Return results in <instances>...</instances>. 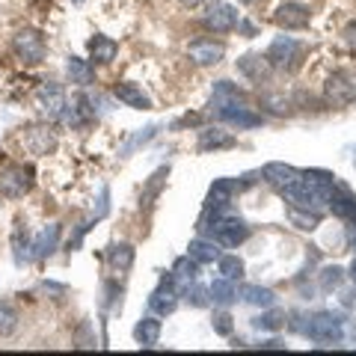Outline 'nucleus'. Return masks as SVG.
<instances>
[{"label":"nucleus","mask_w":356,"mask_h":356,"mask_svg":"<svg viewBox=\"0 0 356 356\" xmlns=\"http://www.w3.org/2000/svg\"><path fill=\"white\" fill-rule=\"evenodd\" d=\"M294 330L300 336L318 344H339L344 336V318L332 315V312H315V315H294Z\"/></svg>","instance_id":"f257e3e1"},{"label":"nucleus","mask_w":356,"mask_h":356,"mask_svg":"<svg viewBox=\"0 0 356 356\" xmlns=\"http://www.w3.org/2000/svg\"><path fill=\"white\" fill-rule=\"evenodd\" d=\"M33 181H36V172H33L30 163H9L3 172H0V199H21L33 191Z\"/></svg>","instance_id":"f03ea898"},{"label":"nucleus","mask_w":356,"mask_h":356,"mask_svg":"<svg viewBox=\"0 0 356 356\" xmlns=\"http://www.w3.org/2000/svg\"><path fill=\"white\" fill-rule=\"evenodd\" d=\"M211 113H214L220 122H229L235 128H259L261 125V113H255L252 107H247L243 98H235V102H211Z\"/></svg>","instance_id":"7ed1b4c3"},{"label":"nucleus","mask_w":356,"mask_h":356,"mask_svg":"<svg viewBox=\"0 0 356 356\" xmlns=\"http://www.w3.org/2000/svg\"><path fill=\"white\" fill-rule=\"evenodd\" d=\"M303 44H300L294 36H276L270 42V48H267L264 57L270 60L273 69H282V72H294L300 69V63H303Z\"/></svg>","instance_id":"20e7f679"},{"label":"nucleus","mask_w":356,"mask_h":356,"mask_svg":"<svg viewBox=\"0 0 356 356\" xmlns=\"http://www.w3.org/2000/svg\"><path fill=\"white\" fill-rule=\"evenodd\" d=\"M13 51L21 63L27 65H36L44 60V54H48V44H44V36L42 30L36 27H21L15 36H13Z\"/></svg>","instance_id":"39448f33"},{"label":"nucleus","mask_w":356,"mask_h":356,"mask_svg":"<svg viewBox=\"0 0 356 356\" xmlns=\"http://www.w3.org/2000/svg\"><path fill=\"white\" fill-rule=\"evenodd\" d=\"M324 95L332 107H344V104L356 102V72H350V69L332 72L324 83Z\"/></svg>","instance_id":"423d86ee"},{"label":"nucleus","mask_w":356,"mask_h":356,"mask_svg":"<svg viewBox=\"0 0 356 356\" xmlns=\"http://www.w3.org/2000/svg\"><path fill=\"white\" fill-rule=\"evenodd\" d=\"M282 193V199L288 202V208H300V211H315V214H321V208L327 205V199L321 196L315 187H309L303 178L300 181H294V184H288L285 191H280Z\"/></svg>","instance_id":"0eeeda50"},{"label":"nucleus","mask_w":356,"mask_h":356,"mask_svg":"<svg viewBox=\"0 0 356 356\" xmlns=\"http://www.w3.org/2000/svg\"><path fill=\"white\" fill-rule=\"evenodd\" d=\"M178 297H181V291H178V285H175V280H172V273H166L163 280H161V285L152 291V297H149V309L154 312V315H172L175 312V306H178Z\"/></svg>","instance_id":"6e6552de"},{"label":"nucleus","mask_w":356,"mask_h":356,"mask_svg":"<svg viewBox=\"0 0 356 356\" xmlns=\"http://www.w3.org/2000/svg\"><path fill=\"white\" fill-rule=\"evenodd\" d=\"M205 27L208 30H214V33H229V30H235L238 27V9L235 6H229V3H222V0H214V3H208L205 9Z\"/></svg>","instance_id":"1a4fd4ad"},{"label":"nucleus","mask_w":356,"mask_h":356,"mask_svg":"<svg viewBox=\"0 0 356 356\" xmlns=\"http://www.w3.org/2000/svg\"><path fill=\"white\" fill-rule=\"evenodd\" d=\"M247 181H238V178H217L214 184H211V191L205 196V208H214V211H229L232 199L241 193V187Z\"/></svg>","instance_id":"9d476101"},{"label":"nucleus","mask_w":356,"mask_h":356,"mask_svg":"<svg viewBox=\"0 0 356 356\" xmlns=\"http://www.w3.org/2000/svg\"><path fill=\"white\" fill-rule=\"evenodd\" d=\"M21 146H24L30 154L42 158V154H51L57 149V137H54V131L48 125H30L24 134H21Z\"/></svg>","instance_id":"9b49d317"},{"label":"nucleus","mask_w":356,"mask_h":356,"mask_svg":"<svg viewBox=\"0 0 356 356\" xmlns=\"http://www.w3.org/2000/svg\"><path fill=\"white\" fill-rule=\"evenodd\" d=\"M276 27L282 30H306L309 27V6L297 3V0H285V3L273 13Z\"/></svg>","instance_id":"f8f14e48"},{"label":"nucleus","mask_w":356,"mask_h":356,"mask_svg":"<svg viewBox=\"0 0 356 356\" xmlns=\"http://www.w3.org/2000/svg\"><path fill=\"white\" fill-rule=\"evenodd\" d=\"M36 102H39L42 113L48 116V119H60L65 104H69V102H65V92H63L60 83H42L39 92H36Z\"/></svg>","instance_id":"ddd939ff"},{"label":"nucleus","mask_w":356,"mask_h":356,"mask_svg":"<svg viewBox=\"0 0 356 356\" xmlns=\"http://www.w3.org/2000/svg\"><path fill=\"white\" fill-rule=\"evenodd\" d=\"M187 57H191L196 65H217L222 57H226V48L214 39H196L187 44Z\"/></svg>","instance_id":"4468645a"},{"label":"nucleus","mask_w":356,"mask_h":356,"mask_svg":"<svg viewBox=\"0 0 356 356\" xmlns=\"http://www.w3.org/2000/svg\"><path fill=\"white\" fill-rule=\"evenodd\" d=\"M60 222H51V226H44L36 238H33L30 243V259L33 261H44L48 255H54V250H57V243H60Z\"/></svg>","instance_id":"2eb2a0df"},{"label":"nucleus","mask_w":356,"mask_h":356,"mask_svg":"<svg viewBox=\"0 0 356 356\" xmlns=\"http://www.w3.org/2000/svg\"><path fill=\"white\" fill-rule=\"evenodd\" d=\"M261 178L270 187H276V191H285L288 184H294L303 178V172L294 170V166H288V163H280V161H273V163H264V170H261Z\"/></svg>","instance_id":"dca6fc26"},{"label":"nucleus","mask_w":356,"mask_h":356,"mask_svg":"<svg viewBox=\"0 0 356 356\" xmlns=\"http://www.w3.org/2000/svg\"><path fill=\"white\" fill-rule=\"evenodd\" d=\"M270 69L273 65H270V60H267L264 54H243V57L238 60V72L252 83L267 81V77H270Z\"/></svg>","instance_id":"f3484780"},{"label":"nucleus","mask_w":356,"mask_h":356,"mask_svg":"<svg viewBox=\"0 0 356 356\" xmlns=\"http://www.w3.org/2000/svg\"><path fill=\"white\" fill-rule=\"evenodd\" d=\"M235 137H232L229 131H222V128H202L199 131V143H196V149L199 152H220V149H235Z\"/></svg>","instance_id":"a211bd4d"},{"label":"nucleus","mask_w":356,"mask_h":356,"mask_svg":"<svg viewBox=\"0 0 356 356\" xmlns=\"http://www.w3.org/2000/svg\"><path fill=\"white\" fill-rule=\"evenodd\" d=\"M113 95L119 98L125 107H134V110H152V98L143 92V86H137V83H116L113 86Z\"/></svg>","instance_id":"6ab92c4d"},{"label":"nucleus","mask_w":356,"mask_h":356,"mask_svg":"<svg viewBox=\"0 0 356 356\" xmlns=\"http://www.w3.org/2000/svg\"><path fill=\"white\" fill-rule=\"evenodd\" d=\"M163 332V324L158 321V315H146L137 321V327H134V339H137L140 348H154Z\"/></svg>","instance_id":"aec40b11"},{"label":"nucleus","mask_w":356,"mask_h":356,"mask_svg":"<svg viewBox=\"0 0 356 356\" xmlns=\"http://www.w3.org/2000/svg\"><path fill=\"white\" fill-rule=\"evenodd\" d=\"M89 57H92L95 63H113L116 60V54H119V42L116 39H110V36H104V33H95L92 39H89Z\"/></svg>","instance_id":"412c9836"},{"label":"nucleus","mask_w":356,"mask_h":356,"mask_svg":"<svg viewBox=\"0 0 356 356\" xmlns=\"http://www.w3.org/2000/svg\"><path fill=\"white\" fill-rule=\"evenodd\" d=\"M327 205L332 208V214L339 220H353V214H356V196L348 191V187H336V191L330 193Z\"/></svg>","instance_id":"4be33fe9"},{"label":"nucleus","mask_w":356,"mask_h":356,"mask_svg":"<svg viewBox=\"0 0 356 356\" xmlns=\"http://www.w3.org/2000/svg\"><path fill=\"white\" fill-rule=\"evenodd\" d=\"M65 74H69V81L74 83V86H89L95 81V69H92V63L89 60H83V57H72L65 60Z\"/></svg>","instance_id":"5701e85b"},{"label":"nucleus","mask_w":356,"mask_h":356,"mask_svg":"<svg viewBox=\"0 0 356 356\" xmlns=\"http://www.w3.org/2000/svg\"><path fill=\"white\" fill-rule=\"evenodd\" d=\"M238 297L247 306H255V309H267V306L276 303V294L270 291V288H264V285H241Z\"/></svg>","instance_id":"b1692460"},{"label":"nucleus","mask_w":356,"mask_h":356,"mask_svg":"<svg viewBox=\"0 0 356 356\" xmlns=\"http://www.w3.org/2000/svg\"><path fill=\"white\" fill-rule=\"evenodd\" d=\"M172 280L178 285V291H184L187 285H193L199 280V261H193L191 255H181V259L172 264Z\"/></svg>","instance_id":"393cba45"},{"label":"nucleus","mask_w":356,"mask_h":356,"mask_svg":"<svg viewBox=\"0 0 356 356\" xmlns=\"http://www.w3.org/2000/svg\"><path fill=\"white\" fill-rule=\"evenodd\" d=\"M134 247L131 243H113V247L107 250V264H110V270L113 273H128L131 270V264H134Z\"/></svg>","instance_id":"a878e982"},{"label":"nucleus","mask_w":356,"mask_h":356,"mask_svg":"<svg viewBox=\"0 0 356 356\" xmlns=\"http://www.w3.org/2000/svg\"><path fill=\"white\" fill-rule=\"evenodd\" d=\"M187 255L199 264H214L220 259V243L208 241V238H196V241H191V247H187Z\"/></svg>","instance_id":"bb28decb"},{"label":"nucleus","mask_w":356,"mask_h":356,"mask_svg":"<svg viewBox=\"0 0 356 356\" xmlns=\"http://www.w3.org/2000/svg\"><path fill=\"white\" fill-rule=\"evenodd\" d=\"M208 294H211V303H217V306H229V303H235V300H238V288H235V282H232V280H226V276H220V280L211 282Z\"/></svg>","instance_id":"cd10ccee"},{"label":"nucleus","mask_w":356,"mask_h":356,"mask_svg":"<svg viewBox=\"0 0 356 356\" xmlns=\"http://www.w3.org/2000/svg\"><path fill=\"white\" fill-rule=\"evenodd\" d=\"M303 181L309 187H315V191L324 196V199H330V193L336 191V175L327 172V170H306L303 172Z\"/></svg>","instance_id":"c85d7f7f"},{"label":"nucleus","mask_w":356,"mask_h":356,"mask_svg":"<svg viewBox=\"0 0 356 356\" xmlns=\"http://www.w3.org/2000/svg\"><path fill=\"white\" fill-rule=\"evenodd\" d=\"M282 327H285V312L273 309V306H267V312L252 318V330H259V332H276Z\"/></svg>","instance_id":"c756f323"},{"label":"nucleus","mask_w":356,"mask_h":356,"mask_svg":"<svg viewBox=\"0 0 356 356\" xmlns=\"http://www.w3.org/2000/svg\"><path fill=\"white\" fill-rule=\"evenodd\" d=\"M166 175H170V166H161V170H154L152 178H149V184L143 187V205H152L154 199H158L161 193V187L166 184Z\"/></svg>","instance_id":"7c9ffc66"},{"label":"nucleus","mask_w":356,"mask_h":356,"mask_svg":"<svg viewBox=\"0 0 356 356\" xmlns=\"http://www.w3.org/2000/svg\"><path fill=\"white\" fill-rule=\"evenodd\" d=\"M30 243H33V241L27 238V229L18 222L15 232H13V255H15V264H18V267L30 259Z\"/></svg>","instance_id":"2f4dec72"},{"label":"nucleus","mask_w":356,"mask_h":356,"mask_svg":"<svg viewBox=\"0 0 356 356\" xmlns=\"http://www.w3.org/2000/svg\"><path fill=\"white\" fill-rule=\"evenodd\" d=\"M217 267H220V276H226V280H232V282L243 276V261L238 259V255H220Z\"/></svg>","instance_id":"473e14b6"},{"label":"nucleus","mask_w":356,"mask_h":356,"mask_svg":"<svg viewBox=\"0 0 356 356\" xmlns=\"http://www.w3.org/2000/svg\"><path fill=\"white\" fill-rule=\"evenodd\" d=\"M15 330H18V312H15V306L0 300V336H13Z\"/></svg>","instance_id":"72a5a7b5"},{"label":"nucleus","mask_w":356,"mask_h":356,"mask_svg":"<svg viewBox=\"0 0 356 356\" xmlns=\"http://www.w3.org/2000/svg\"><path fill=\"white\" fill-rule=\"evenodd\" d=\"M288 220H291L297 229L312 232V229H318L321 214H315V211H300V208H291V211H288Z\"/></svg>","instance_id":"f704fd0d"},{"label":"nucleus","mask_w":356,"mask_h":356,"mask_svg":"<svg viewBox=\"0 0 356 356\" xmlns=\"http://www.w3.org/2000/svg\"><path fill=\"white\" fill-rule=\"evenodd\" d=\"M341 282H344V270L341 267H324L321 270V291H336V288H341Z\"/></svg>","instance_id":"c9c22d12"},{"label":"nucleus","mask_w":356,"mask_h":356,"mask_svg":"<svg viewBox=\"0 0 356 356\" xmlns=\"http://www.w3.org/2000/svg\"><path fill=\"white\" fill-rule=\"evenodd\" d=\"M181 297H187V303H191V306H196V309H202V306H208V303H211V294H208V288H199L196 282H193V285H187L184 291H181Z\"/></svg>","instance_id":"e433bc0d"},{"label":"nucleus","mask_w":356,"mask_h":356,"mask_svg":"<svg viewBox=\"0 0 356 356\" xmlns=\"http://www.w3.org/2000/svg\"><path fill=\"white\" fill-rule=\"evenodd\" d=\"M154 134H158V125H149V128H143V134H134V137L125 143V146H122V154H125V158H128V154H131L134 149L143 146V143H149V140L154 137Z\"/></svg>","instance_id":"4c0bfd02"},{"label":"nucleus","mask_w":356,"mask_h":356,"mask_svg":"<svg viewBox=\"0 0 356 356\" xmlns=\"http://www.w3.org/2000/svg\"><path fill=\"white\" fill-rule=\"evenodd\" d=\"M211 327H214V332H217V336H222V339H229L232 332H235V324H232L229 312H217L214 321H211Z\"/></svg>","instance_id":"58836bf2"},{"label":"nucleus","mask_w":356,"mask_h":356,"mask_svg":"<svg viewBox=\"0 0 356 356\" xmlns=\"http://www.w3.org/2000/svg\"><path fill=\"white\" fill-rule=\"evenodd\" d=\"M341 306L344 309H356V285L344 288V291H341Z\"/></svg>","instance_id":"ea45409f"},{"label":"nucleus","mask_w":356,"mask_h":356,"mask_svg":"<svg viewBox=\"0 0 356 356\" xmlns=\"http://www.w3.org/2000/svg\"><path fill=\"white\" fill-rule=\"evenodd\" d=\"M238 33H243V36H255V24H250V21H238Z\"/></svg>","instance_id":"a19ab883"},{"label":"nucleus","mask_w":356,"mask_h":356,"mask_svg":"<svg viewBox=\"0 0 356 356\" xmlns=\"http://www.w3.org/2000/svg\"><path fill=\"white\" fill-rule=\"evenodd\" d=\"M344 39H348L350 44H356V21H350V24L344 27Z\"/></svg>","instance_id":"79ce46f5"},{"label":"nucleus","mask_w":356,"mask_h":356,"mask_svg":"<svg viewBox=\"0 0 356 356\" xmlns=\"http://www.w3.org/2000/svg\"><path fill=\"white\" fill-rule=\"evenodd\" d=\"M178 3H181V6H187V9H196V6H202L205 0H178Z\"/></svg>","instance_id":"37998d69"},{"label":"nucleus","mask_w":356,"mask_h":356,"mask_svg":"<svg viewBox=\"0 0 356 356\" xmlns=\"http://www.w3.org/2000/svg\"><path fill=\"white\" fill-rule=\"evenodd\" d=\"M238 3H243V6H255V3H261V0H238Z\"/></svg>","instance_id":"c03bdc74"},{"label":"nucleus","mask_w":356,"mask_h":356,"mask_svg":"<svg viewBox=\"0 0 356 356\" xmlns=\"http://www.w3.org/2000/svg\"><path fill=\"white\" fill-rule=\"evenodd\" d=\"M350 280L356 282V259H353V264H350Z\"/></svg>","instance_id":"a18cd8bd"},{"label":"nucleus","mask_w":356,"mask_h":356,"mask_svg":"<svg viewBox=\"0 0 356 356\" xmlns=\"http://www.w3.org/2000/svg\"><path fill=\"white\" fill-rule=\"evenodd\" d=\"M72 3H83V0H72Z\"/></svg>","instance_id":"49530a36"}]
</instances>
